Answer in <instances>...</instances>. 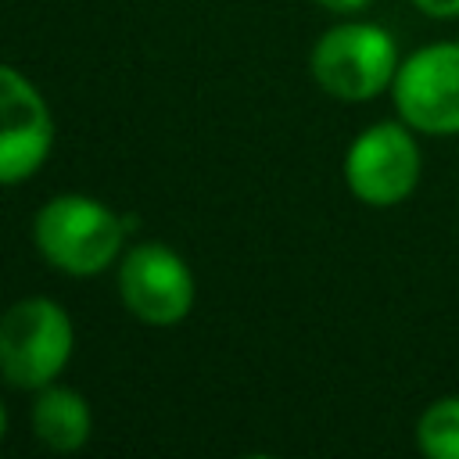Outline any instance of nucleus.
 <instances>
[{
    "instance_id": "nucleus-9",
    "label": "nucleus",
    "mask_w": 459,
    "mask_h": 459,
    "mask_svg": "<svg viewBox=\"0 0 459 459\" xmlns=\"http://www.w3.org/2000/svg\"><path fill=\"white\" fill-rule=\"evenodd\" d=\"M416 445L430 459H459V394L434 398L420 412Z\"/></svg>"
},
{
    "instance_id": "nucleus-6",
    "label": "nucleus",
    "mask_w": 459,
    "mask_h": 459,
    "mask_svg": "<svg viewBox=\"0 0 459 459\" xmlns=\"http://www.w3.org/2000/svg\"><path fill=\"white\" fill-rule=\"evenodd\" d=\"M118 294L147 326H176L194 305V276L165 244H136L118 265Z\"/></svg>"
},
{
    "instance_id": "nucleus-11",
    "label": "nucleus",
    "mask_w": 459,
    "mask_h": 459,
    "mask_svg": "<svg viewBox=\"0 0 459 459\" xmlns=\"http://www.w3.org/2000/svg\"><path fill=\"white\" fill-rule=\"evenodd\" d=\"M316 4L326 7V11H333V14H355V11L369 7V0H316Z\"/></svg>"
},
{
    "instance_id": "nucleus-4",
    "label": "nucleus",
    "mask_w": 459,
    "mask_h": 459,
    "mask_svg": "<svg viewBox=\"0 0 459 459\" xmlns=\"http://www.w3.org/2000/svg\"><path fill=\"white\" fill-rule=\"evenodd\" d=\"M423 154L405 122H377L362 129L344 154V183L369 208L402 204L420 183Z\"/></svg>"
},
{
    "instance_id": "nucleus-1",
    "label": "nucleus",
    "mask_w": 459,
    "mask_h": 459,
    "mask_svg": "<svg viewBox=\"0 0 459 459\" xmlns=\"http://www.w3.org/2000/svg\"><path fill=\"white\" fill-rule=\"evenodd\" d=\"M122 233L126 222L86 194L50 197L32 222L39 255L68 276H93L108 269L122 251Z\"/></svg>"
},
{
    "instance_id": "nucleus-8",
    "label": "nucleus",
    "mask_w": 459,
    "mask_h": 459,
    "mask_svg": "<svg viewBox=\"0 0 459 459\" xmlns=\"http://www.w3.org/2000/svg\"><path fill=\"white\" fill-rule=\"evenodd\" d=\"M32 430L50 452H79L90 441V405L79 391L47 384L32 402Z\"/></svg>"
},
{
    "instance_id": "nucleus-2",
    "label": "nucleus",
    "mask_w": 459,
    "mask_h": 459,
    "mask_svg": "<svg viewBox=\"0 0 459 459\" xmlns=\"http://www.w3.org/2000/svg\"><path fill=\"white\" fill-rule=\"evenodd\" d=\"M398 43L373 22H344L326 29L308 57L312 79L337 100H373L391 90L398 72Z\"/></svg>"
},
{
    "instance_id": "nucleus-5",
    "label": "nucleus",
    "mask_w": 459,
    "mask_h": 459,
    "mask_svg": "<svg viewBox=\"0 0 459 459\" xmlns=\"http://www.w3.org/2000/svg\"><path fill=\"white\" fill-rule=\"evenodd\" d=\"M394 108L405 126L427 136L459 133V39L427 43L409 54L391 82Z\"/></svg>"
},
{
    "instance_id": "nucleus-10",
    "label": "nucleus",
    "mask_w": 459,
    "mask_h": 459,
    "mask_svg": "<svg viewBox=\"0 0 459 459\" xmlns=\"http://www.w3.org/2000/svg\"><path fill=\"white\" fill-rule=\"evenodd\" d=\"M427 18H459V0H412Z\"/></svg>"
},
{
    "instance_id": "nucleus-7",
    "label": "nucleus",
    "mask_w": 459,
    "mask_h": 459,
    "mask_svg": "<svg viewBox=\"0 0 459 459\" xmlns=\"http://www.w3.org/2000/svg\"><path fill=\"white\" fill-rule=\"evenodd\" d=\"M54 118L39 90L0 65V186L29 179L50 154Z\"/></svg>"
},
{
    "instance_id": "nucleus-3",
    "label": "nucleus",
    "mask_w": 459,
    "mask_h": 459,
    "mask_svg": "<svg viewBox=\"0 0 459 459\" xmlns=\"http://www.w3.org/2000/svg\"><path fill=\"white\" fill-rule=\"evenodd\" d=\"M68 312L50 298H22L0 316V373L22 391L54 384L72 355Z\"/></svg>"
},
{
    "instance_id": "nucleus-12",
    "label": "nucleus",
    "mask_w": 459,
    "mask_h": 459,
    "mask_svg": "<svg viewBox=\"0 0 459 459\" xmlns=\"http://www.w3.org/2000/svg\"><path fill=\"white\" fill-rule=\"evenodd\" d=\"M4 430H7V416H4V405H0V437H4Z\"/></svg>"
}]
</instances>
